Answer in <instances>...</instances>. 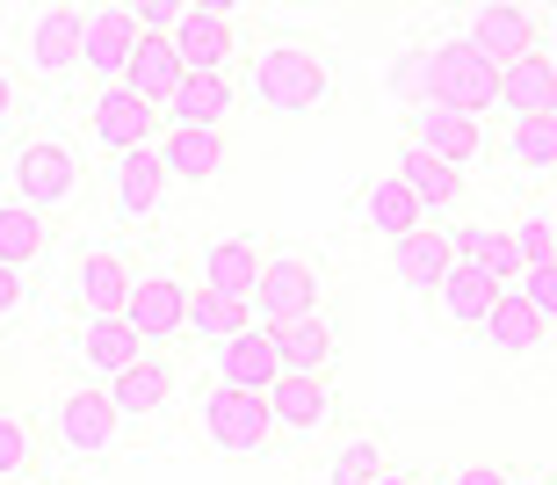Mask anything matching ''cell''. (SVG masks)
Listing matches in <instances>:
<instances>
[{"label":"cell","instance_id":"12","mask_svg":"<svg viewBox=\"0 0 557 485\" xmlns=\"http://www.w3.org/2000/svg\"><path fill=\"white\" fill-rule=\"evenodd\" d=\"M102 391H109V406H116V421H152V413H166L174 391H182V362H174V348H145L124 377H109Z\"/></svg>","mask_w":557,"mask_h":485},{"label":"cell","instance_id":"3","mask_svg":"<svg viewBox=\"0 0 557 485\" xmlns=\"http://www.w3.org/2000/svg\"><path fill=\"white\" fill-rule=\"evenodd\" d=\"M319 261L297 247H269L261 253V275H253L247 290V319L253 326H283V319H311L319 312Z\"/></svg>","mask_w":557,"mask_h":485},{"label":"cell","instance_id":"2","mask_svg":"<svg viewBox=\"0 0 557 485\" xmlns=\"http://www.w3.org/2000/svg\"><path fill=\"white\" fill-rule=\"evenodd\" d=\"M413 102H434V109H456V116H493V102H499V73L485 59H478L463 37H449V43H428L420 51V95Z\"/></svg>","mask_w":557,"mask_h":485},{"label":"cell","instance_id":"37","mask_svg":"<svg viewBox=\"0 0 557 485\" xmlns=\"http://www.w3.org/2000/svg\"><path fill=\"white\" fill-rule=\"evenodd\" d=\"M515 247L529 269H557V233H550V203H536V211L515 225Z\"/></svg>","mask_w":557,"mask_h":485},{"label":"cell","instance_id":"17","mask_svg":"<svg viewBox=\"0 0 557 485\" xmlns=\"http://www.w3.org/2000/svg\"><path fill=\"white\" fill-rule=\"evenodd\" d=\"M275 340V362H283V377H326L333 356H341V340H333V319L311 312V319H283V326H269Z\"/></svg>","mask_w":557,"mask_h":485},{"label":"cell","instance_id":"29","mask_svg":"<svg viewBox=\"0 0 557 485\" xmlns=\"http://www.w3.org/2000/svg\"><path fill=\"white\" fill-rule=\"evenodd\" d=\"M73 348H81V362H87V370H95L102 384H109V377H124L131 362L145 356V340L124 326V312H116V319H81V340H73Z\"/></svg>","mask_w":557,"mask_h":485},{"label":"cell","instance_id":"34","mask_svg":"<svg viewBox=\"0 0 557 485\" xmlns=\"http://www.w3.org/2000/svg\"><path fill=\"white\" fill-rule=\"evenodd\" d=\"M384 464H392V449H384V435H376V427H355L348 443H341V449L326 457V485H370Z\"/></svg>","mask_w":557,"mask_h":485},{"label":"cell","instance_id":"18","mask_svg":"<svg viewBox=\"0 0 557 485\" xmlns=\"http://www.w3.org/2000/svg\"><path fill=\"white\" fill-rule=\"evenodd\" d=\"M283 377V362H275V340H269V326H239L232 340H218V384L225 391H269V384Z\"/></svg>","mask_w":557,"mask_h":485},{"label":"cell","instance_id":"23","mask_svg":"<svg viewBox=\"0 0 557 485\" xmlns=\"http://www.w3.org/2000/svg\"><path fill=\"white\" fill-rule=\"evenodd\" d=\"M449 269H456V253H449V225H434V217L420 225L413 239H398V247H392V275H398V283H406L413 297H434Z\"/></svg>","mask_w":557,"mask_h":485},{"label":"cell","instance_id":"26","mask_svg":"<svg viewBox=\"0 0 557 485\" xmlns=\"http://www.w3.org/2000/svg\"><path fill=\"white\" fill-rule=\"evenodd\" d=\"M182 80H188V73H182V59H174V43H166V37H138V43H131V59H124V80H116V87H131L138 102L166 109Z\"/></svg>","mask_w":557,"mask_h":485},{"label":"cell","instance_id":"32","mask_svg":"<svg viewBox=\"0 0 557 485\" xmlns=\"http://www.w3.org/2000/svg\"><path fill=\"white\" fill-rule=\"evenodd\" d=\"M493 304H499V290L485 283V275H463V269H449V275H442V290H434V312L449 319V326H463V334H478Z\"/></svg>","mask_w":557,"mask_h":485},{"label":"cell","instance_id":"27","mask_svg":"<svg viewBox=\"0 0 557 485\" xmlns=\"http://www.w3.org/2000/svg\"><path fill=\"white\" fill-rule=\"evenodd\" d=\"M392 174L406 182V189H413V203L434 217V225H442V217L463 203V174L442 167V160H428V152H413V146H398V167H392Z\"/></svg>","mask_w":557,"mask_h":485},{"label":"cell","instance_id":"1","mask_svg":"<svg viewBox=\"0 0 557 485\" xmlns=\"http://www.w3.org/2000/svg\"><path fill=\"white\" fill-rule=\"evenodd\" d=\"M247 102L269 109V116H319L333 109V65L305 43H269V51H253L247 65Z\"/></svg>","mask_w":557,"mask_h":485},{"label":"cell","instance_id":"21","mask_svg":"<svg viewBox=\"0 0 557 485\" xmlns=\"http://www.w3.org/2000/svg\"><path fill=\"white\" fill-rule=\"evenodd\" d=\"M232 109H239V80L232 73H188L160 116L166 124H188V130H225Z\"/></svg>","mask_w":557,"mask_h":485},{"label":"cell","instance_id":"39","mask_svg":"<svg viewBox=\"0 0 557 485\" xmlns=\"http://www.w3.org/2000/svg\"><path fill=\"white\" fill-rule=\"evenodd\" d=\"M434 485H515V471H507V464H456V471H442Z\"/></svg>","mask_w":557,"mask_h":485},{"label":"cell","instance_id":"22","mask_svg":"<svg viewBox=\"0 0 557 485\" xmlns=\"http://www.w3.org/2000/svg\"><path fill=\"white\" fill-rule=\"evenodd\" d=\"M355 217L370 225V233H384L398 247V239H413L420 225H428V211L413 203V189L398 182V174H376V182H362V196H355Z\"/></svg>","mask_w":557,"mask_h":485},{"label":"cell","instance_id":"25","mask_svg":"<svg viewBox=\"0 0 557 485\" xmlns=\"http://www.w3.org/2000/svg\"><path fill=\"white\" fill-rule=\"evenodd\" d=\"M29 65L44 80H65L81 65V8H37L29 15Z\"/></svg>","mask_w":557,"mask_h":485},{"label":"cell","instance_id":"13","mask_svg":"<svg viewBox=\"0 0 557 485\" xmlns=\"http://www.w3.org/2000/svg\"><path fill=\"white\" fill-rule=\"evenodd\" d=\"M131 43H138L131 8H81V73H87V80L116 87V80H124Z\"/></svg>","mask_w":557,"mask_h":485},{"label":"cell","instance_id":"41","mask_svg":"<svg viewBox=\"0 0 557 485\" xmlns=\"http://www.w3.org/2000/svg\"><path fill=\"white\" fill-rule=\"evenodd\" d=\"M15 304H22V275L0 269V319H15Z\"/></svg>","mask_w":557,"mask_h":485},{"label":"cell","instance_id":"9","mask_svg":"<svg viewBox=\"0 0 557 485\" xmlns=\"http://www.w3.org/2000/svg\"><path fill=\"white\" fill-rule=\"evenodd\" d=\"M182 312H188V283L166 269H138L124 297V326L145 340V348H174L182 340Z\"/></svg>","mask_w":557,"mask_h":485},{"label":"cell","instance_id":"35","mask_svg":"<svg viewBox=\"0 0 557 485\" xmlns=\"http://www.w3.org/2000/svg\"><path fill=\"white\" fill-rule=\"evenodd\" d=\"M239 326H247V304L210 297V290H196V283H188V312H182V334L188 340H210V348H218V340H232Z\"/></svg>","mask_w":557,"mask_h":485},{"label":"cell","instance_id":"30","mask_svg":"<svg viewBox=\"0 0 557 485\" xmlns=\"http://www.w3.org/2000/svg\"><path fill=\"white\" fill-rule=\"evenodd\" d=\"M478 334L493 340L499 356H536L543 340H550V319H536V312H529V304H521L515 290H499V304L485 312V326H478Z\"/></svg>","mask_w":557,"mask_h":485},{"label":"cell","instance_id":"20","mask_svg":"<svg viewBox=\"0 0 557 485\" xmlns=\"http://www.w3.org/2000/svg\"><path fill=\"white\" fill-rule=\"evenodd\" d=\"M131 253H116V247H95V253H81V269H73V297H81V312L87 319H116L124 312V297H131Z\"/></svg>","mask_w":557,"mask_h":485},{"label":"cell","instance_id":"11","mask_svg":"<svg viewBox=\"0 0 557 485\" xmlns=\"http://www.w3.org/2000/svg\"><path fill=\"white\" fill-rule=\"evenodd\" d=\"M87 130H95V146H102V152L131 160V152H152V146H160L166 116L152 102H138L131 87H102V95H95V109H87Z\"/></svg>","mask_w":557,"mask_h":485},{"label":"cell","instance_id":"4","mask_svg":"<svg viewBox=\"0 0 557 485\" xmlns=\"http://www.w3.org/2000/svg\"><path fill=\"white\" fill-rule=\"evenodd\" d=\"M166 43H174L182 73H232L239 51H247V37H239V8H225V0H188L182 29H174Z\"/></svg>","mask_w":557,"mask_h":485},{"label":"cell","instance_id":"33","mask_svg":"<svg viewBox=\"0 0 557 485\" xmlns=\"http://www.w3.org/2000/svg\"><path fill=\"white\" fill-rule=\"evenodd\" d=\"M166 196V174L152 152H131V160H116V217H152Z\"/></svg>","mask_w":557,"mask_h":485},{"label":"cell","instance_id":"28","mask_svg":"<svg viewBox=\"0 0 557 485\" xmlns=\"http://www.w3.org/2000/svg\"><path fill=\"white\" fill-rule=\"evenodd\" d=\"M493 152L515 174H529V182H550V167H557V116H529V124L493 130Z\"/></svg>","mask_w":557,"mask_h":485},{"label":"cell","instance_id":"43","mask_svg":"<svg viewBox=\"0 0 557 485\" xmlns=\"http://www.w3.org/2000/svg\"><path fill=\"white\" fill-rule=\"evenodd\" d=\"M22 485H59V478H22Z\"/></svg>","mask_w":557,"mask_h":485},{"label":"cell","instance_id":"6","mask_svg":"<svg viewBox=\"0 0 557 485\" xmlns=\"http://www.w3.org/2000/svg\"><path fill=\"white\" fill-rule=\"evenodd\" d=\"M203 443L232 464H247V457H269L275 435H269V406L261 391H225V384H210L203 391Z\"/></svg>","mask_w":557,"mask_h":485},{"label":"cell","instance_id":"5","mask_svg":"<svg viewBox=\"0 0 557 485\" xmlns=\"http://www.w3.org/2000/svg\"><path fill=\"white\" fill-rule=\"evenodd\" d=\"M406 146L442 160V167L471 174L478 160H493V130L478 116H456V109H434V102H406Z\"/></svg>","mask_w":557,"mask_h":485},{"label":"cell","instance_id":"44","mask_svg":"<svg viewBox=\"0 0 557 485\" xmlns=\"http://www.w3.org/2000/svg\"><path fill=\"white\" fill-rule=\"evenodd\" d=\"M515 485H529V478H515ZM536 485H550V478H536Z\"/></svg>","mask_w":557,"mask_h":485},{"label":"cell","instance_id":"36","mask_svg":"<svg viewBox=\"0 0 557 485\" xmlns=\"http://www.w3.org/2000/svg\"><path fill=\"white\" fill-rule=\"evenodd\" d=\"M22 478H37V427H29V413L0 406V485H22Z\"/></svg>","mask_w":557,"mask_h":485},{"label":"cell","instance_id":"10","mask_svg":"<svg viewBox=\"0 0 557 485\" xmlns=\"http://www.w3.org/2000/svg\"><path fill=\"white\" fill-rule=\"evenodd\" d=\"M51 427H59V449H65V457H81V464L109 457L116 435H124V421H116V406H109L102 384H73V391L59 399V413H51Z\"/></svg>","mask_w":557,"mask_h":485},{"label":"cell","instance_id":"7","mask_svg":"<svg viewBox=\"0 0 557 485\" xmlns=\"http://www.w3.org/2000/svg\"><path fill=\"white\" fill-rule=\"evenodd\" d=\"M261 406H269V435H275V449L326 435L333 413H341V399H333V377H275L269 391H261Z\"/></svg>","mask_w":557,"mask_h":485},{"label":"cell","instance_id":"16","mask_svg":"<svg viewBox=\"0 0 557 485\" xmlns=\"http://www.w3.org/2000/svg\"><path fill=\"white\" fill-rule=\"evenodd\" d=\"M152 160H160L166 182H210V174H225L232 146L225 130H188V124H166L160 146H152Z\"/></svg>","mask_w":557,"mask_h":485},{"label":"cell","instance_id":"31","mask_svg":"<svg viewBox=\"0 0 557 485\" xmlns=\"http://www.w3.org/2000/svg\"><path fill=\"white\" fill-rule=\"evenodd\" d=\"M44 247H51V217L15 203V196H0V269L22 275L29 261H44Z\"/></svg>","mask_w":557,"mask_h":485},{"label":"cell","instance_id":"42","mask_svg":"<svg viewBox=\"0 0 557 485\" xmlns=\"http://www.w3.org/2000/svg\"><path fill=\"white\" fill-rule=\"evenodd\" d=\"M370 485H428V478H420V471H406V464H384Z\"/></svg>","mask_w":557,"mask_h":485},{"label":"cell","instance_id":"15","mask_svg":"<svg viewBox=\"0 0 557 485\" xmlns=\"http://www.w3.org/2000/svg\"><path fill=\"white\" fill-rule=\"evenodd\" d=\"M449 253H456V269H463V275H485L493 290H515L521 269H529L521 247H515V233H493V225H463V233L449 225Z\"/></svg>","mask_w":557,"mask_h":485},{"label":"cell","instance_id":"19","mask_svg":"<svg viewBox=\"0 0 557 485\" xmlns=\"http://www.w3.org/2000/svg\"><path fill=\"white\" fill-rule=\"evenodd\" d=\"M261 253H269V239H253V233H239V239H210V247H203V275H196V290L247 304L253 275H261Z\"/></svg>","mask_w":557,"mask_h":485},{"label":"cell","instance_id":"38","mask_svg":"<svg viewBox=\"0 0 557 485\" xmlns=\"http://www.w3.org/2000/svg\"><path fill=\"white\" fill-rule=\"evenodd\" d=\"M515 297H521V304H529L536 319H557V269H521Z\"/></svg>","mask_w":557,"mask_h":485},{"label":"cell","instance_id":"24","mask_svg":"<svg viewBox=\"0 0 557 485\" xmlns=\"http://www.w3.org/2000/svg\"><path fill=\"white\" fill-rule=\"evenodd\" d=\"M463 43H471L478 59H485V65L499 73V65L529 59V51H536L543 37L529 29V8H478V15H471V37H463Z\"/></svg>","mask_w":557,"mask_h":485},{"label":"cell","instance_id":"8","mask_svg":"<svg viewBox=\"0 0 557 485\" xmlns=\"http://www.w3.org/2000/svg\"><path fill=\"white\" fill-rule=\"evenodd\" d=\"M81 152L59 146V138H29V146L15 152V203H29V211H59V203H73L81 196Z\"/></svg>","mask_w":557,"mask_h":485},{"label":"cell","instance_id":"40","mask_svg":"<svg viewBox=\"0 0 557 485\" xmlns=\"http://www.w3.org/2000/svg\"><path fill=\"white\" fill-rule=\"evenodd\" d=\"M22 116V87H15V73H0V130Z\"/></svg>","mask_w":557,"mask_h":485},{"label":"cell","instance_id":"14","mask_svg":"<svg viewBox=\"0 0 557 485\" xmlns=\"http://www.w3.org/2000/svg\"><path fill=\"white\" fill-rule=\"evenodd\" d=\"M557 109V65H550V43H536L529 59L499 65V102L493 116H507V124H529V116H550Z\"/></svg>","mask_w":557,"mask_h":485}]
</instances>
